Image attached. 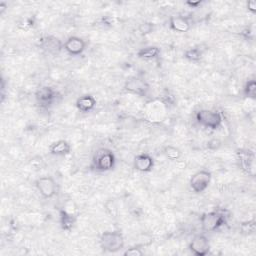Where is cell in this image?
Returning <instances> with one entry per match:
<instances>
[{"label": "cell", "instance_id": "52a82bcc", "mask_svg": "<svg viewBox=\"0 0 256 256\" xmlns=\"http://www.w3.org/2000/svg\"><path fill=\"white\" fill-rule=\"evenodd\" d=\"M35 186L40 195L45 199H50L57 193V183L52 176H42L37 178Z\"/></svg>", "mask_w": 256, "mask_h": 256}, {"label": "cell", "instance_id": "83f0119b", "mask_svg": "<svg viewBox=\"0 0 256 256\" xmlns=\"http://www.w3.org/2000/svg\"><path fill=\"white\" fill-rule=\"evenodd\" d=\"M203 3V1H201V0H196V1H187L185 4L189 7V8H198L201 4Z\"/></svg>", "mask_w": 256, "mask_h": 256}, {"label": "cell", "instance_id": "4316f807", "mask_svg": "<svg viewBox=\"0 0 256 256\" xmlns=\"http://www.w3.org/2000/svg\"><path fill=\"white\" fill-rule=\"evenodd\" d=\"M246 8L249 12L254 14L256 12V1H255V0H249V1H247Z\"/></svg>", "mask_w": 256, "mask_h": 256}, {"label": "cell", "instance_id": "f1b7e54d", "mask_svg": "<svg viewBox=\"0 0 256 256\" xmlns=\"http://www.w3.org/2000/svg\"><path fill=\"white\" fill-rule=\"evenodd\" d=\"M213 145V147L211 148V149H217L220 145H221V142L218 140V139H212V140H210L209 142H208V147L210 148L211 146Z\"/></svg>", "mask_w": 256, "mask_h": 256}, {"label": "cell", "instance_id": "ac0fdd59", "mask_svg": "<svg viewBox=\"0 0 256 256\" xmlns=\"http://www.w3.org/2000/svg\"><path fill=\"white\" fill-rule=\"evenodd\" d=\"M160 55V48L155 46V45H149L140 48L137 51V57L140 59H145V60H151L158 58Z\"/></svg>", "mask_w": 256, "mask_h": 256}, {"label": "cell", "instance_id": "6da1fadb", "mask_svg": "<svg viewBox=\"0 0 256 256\" xmlns=\"http://www.w3.org/2000/svg\"><path fill=\"white\" fill-rule=\"evenodd\" d=\"M116 157L109 148H99L92 158V168L99 172H107L115 167Z\"/></svg>", "mask_w": 256, "mask_h": 256}, {"label": "cell", "instance_id": "603a6c76", "mask_svg": "<svg viewBox=\"0 0 256 256\" xmlns=\"http://www.w3.org/2000/svg\"><path fill=\"white\" fill-rule=\"evenodd\" d=\"M105 210L110 215V217H113V218L117 217L118 208H117V205H116V203L113 199L107 200V202L105 203Z\"/></svg>", "mask_w": 256, "mask_h": 256}, {"label": "cell", "instance_id": "484cf974", "mask_svg": "<svg viewBox=\"0 0 256 256\" xmlns=\"http://www.w3.org/2000/svg\"><path fill=\"white\" fill-rule=\"evenodd\" d=\"M240 34H241V36H242L244 39H246V40L252 39L253 36H254V32H253V30H252L250 27L244 28V29L241 31Z\"/></svg>", "mask_w": 256, "mask_h": 256}, {"label": "cell", "instance_id": "5bb4252c", "mask_svg": "<svg viewBox=\"0 0 256 256\" xmlns=\"http://www.w3.org/2000/svg\"><path fill=\"white\" fill-rule=\"evenodd\" d=\"M169 27L171 30L178 33H186L191 28V21L189 17L176 15L171 16L169 19Z\"/></svg>", "mask_w": 256, "mask_h": 256}, {"label": "cell", "instance_id": "cb8c5ba5", "mask_svg": "<svg viewBox=\"0 0 256 256\" xmlns=\"http://www.w3.org/2000/svg\"><path fill=\"white\" fill-rule=\"evenodd\" d=\"M144 254L143 250L137 246L134 247H130V248H127L124 252L123 255L124 256H142Z\"/></svg>", "mask_w": 256, "mask_h": 256}, {"label": "cell", "instance_id": "9a60e30c", "mask_svg": "<svg viewBox=\"0 0 256 256\" xmlns=\"http://www.w3.org/2000/svg\"><path fill=\"white\" fill-rule=\"evenodd\" d=\"M59 223L63 231L71 232L76 224V217L64 209L59 210Z\"/></svg>", "mask_w": 256, "mask_h": 256}, {"label": "cell", "instance_id": "d4e9b609", "mask_svg": "<svg viewBox=\"0 0 256 256\" xmlns=\"http://www.w3.org/2000/svg\"><path fill=\"white\" fill-rule=\"evenodd\" d=\"M153 23L150 22H143L138 26V31L141 35L150 34L153 31Z\"/></svg>", "mask_w": 256, "mask_h": 256}, {"label": "cell", "instance_id": "8992f818", "mask_svg": "<svg viewBox=\"0 0 256 256\" xmlns=\"http://www.w3.org/2000/svg\"><path fill=\"white\" fill-rule=\"evenodd\" d=\"M149 84L146 80L140 76H132L128 78L123 86L124 91L130 94L144 97L149 91Z\"/></svg>", "mask_w": 256, "mask_h": 256}, {"label": "cell", "instance_id": "5b68a950", "mask_svg": "<svg viewBox=\"0 0 256 256\" xmlns=\"http://www.w3.org/2000/svg\"><path fill=\"white\" fill-rule=\"evenodd\" d=\"M211 178L212 174L210 171L206 169L199 170L191 176L189 181L190 188L197 194L202 193V192H204L208 188L211 182Z\"/></svg>", "mask_w": 256, "mask_h": 256}, {"label": "cell", "instance_id": "44dd1931", "mask_svg": "<svg viewBox=\"0 0 256 256\" xmlns=\"http://www.w3.org/2000/svg\"><path fill=\"white\" fill-rule=\"evenodd\" d=\"M256 230V221L255 219H251L248 221H244L240 224V232L244 235H252Z\"/></svg>", "mask_w": 256, "mask_h": 256}, {"label": "cell", "instance_id": "e0dca14e", "mask_svg": "<svg viewBox=\"0 0 256 256\" xmlns=\"http://www.w3.org/2000/svg\"><path fill=\"white\" fill-rule=\"evenodd\" d=\"M49 152L55 156H66L71 152V145L66 140H58L49 146Z\"/></svg>", "mask_w": 256, "mask_h": 256}, {"label": "cell", "instance_id": "4fadbf2b", "mask_svg": "<svg viewBox=\"0 0 256 256\" xmlns=\"http://www.w3.org/2000/svg\"><path fill=\"white\" fill-rule=\"evenodd\" d=\"M133 167L142 173L150 172L154 167V158L148 153H140L134 157Z\"/></svg>", "mask_w": 256, "mask_h": 256}, {"label": "cell", "instance_id": "7c38bea8", "mask_svg": "<svg viewBox=\"0 0 256 256\" xmlns=\"http://www.w3.org/2000/svg\"><path fill=\"white\" fill-rule=\"evenodd\" d=\"M237 159L240 164V168L248 175L254 174V153L250 150H238Z\"/></svg>", "mask_w": 256, "mask_h": 256}, {"label": "cell", "instance_id": "277c9868", "mask_svg": "<svg viewBox=\"0 0 256 256\" xmlns=\"http://www.w3.org/2000/svg\"><path fill=\"white\" fill-rule=\"evenodd\" d=\"M201 228L205 232H214L226 224V215L220 210L205 212L200 216Z\"/></svg>", "mask_w": 256, "mask_h": 256}, {"label": "cell", "instance_id": "3957f363", "mask_svg": "<svg viewBox=\"0 0 256 256\" xmlns=\"http://www.w3.org/2000/svg\"><path fill=\"white\" fill-rule=\"evenodd\" d=\"M195 119L197 123L211 130H216L222 125L223 116L217 110L201 109L196 112Z\"/></svg>", "mask_w": 256, "mask_h": 256}, {"label": "cell", "instance_id": "8fae6325", "mask_svg": "<svg viewBox=\"0 0 256 256\" xmlns=\"http://www.w3.org/2000/svg\"><path fill=\"white\" fill-rule=\"evenodd\" d=\"M39 47L46 51L49 54L57 55L60 53V51L63 49V43L61 40L55 36L46 35L42 36L38 40Z\"/></svg>", "mask_w": 256, "mask_h": 256}, {"label": "cell", "instance_id": "ffe728a7", "mask_svg": "<svg viewBox=\"0 0 256 256\" xmlns=\"http://www.w3.org/2000/svg\"><path fill=\"white\" fill-rule=\"evenodd\" d=\"M163 153H164V155H165L168 159H170V160H172V161H177V160H179V159L181 158V156H182L181 150H180L178 147L174 146V145H166V146L163 148Z\"/></svg>", "mask_w": 256, "mask_h": 256}, {"label": "cell", "instance_id": "30bf717a", "mask_svg": "<svg viewBox=\"0 0 256 256\" xmlns=\"http://www.w3.org/2000/svg\"><path fill=\"white\" fill-rule=\"evenodd\" d=\"M87 43L78 36H70L63 43V49L71 56L81 55L86 49Z\"/></svg>", "mask_w": 256, "mask_h": 256}, {"label": "cell", "instance_id": "d6986e66", "mask_svg": "<svg viewBox=\"0 0 256 256\" xmlns=\"http://www.w3.org/2000/svg\"><path fill=\"white\" fill-rule=\"evenodd\" d=\"M183 56L189 62L197 63V62H199L202 59L203 52L198 47H191V48H188L187 50H185Z\"/></svg>", "mask_w": 256, "mask_h": 256}, {"label": "cell", "instance_id": "ba28073f", "mask_svg": "<svg viewBox=\"0 0 256 256\" xmlns=\"http://www.w3.org/2000/svg\"><path fill=\"white\" fill-rule=\"evenodd\" d=\"M189 250L196 256H205L210 252V242L204 234L195 235L189 243Z\"/></svg>", "mask_w": 256, "mask_h": 256}, {"label": "cell", "instance_id": "7a4b0ae2", "mask_svg": "<svg viewBox=\"0 0 256 256\" xmlns=\"http://www.w3.org/2000/svg\"><path fill=\"white\" fill-rule=\"evenodd\" d=\"M99 244L104 252L116 253L124 248L125 241L120 231H105L100 235Z\"/></svg>", "mask_w": 256, "mask_h": 256}, {"label": "cell", "instance_id": "9c48e42d", "mask_svg": "<svg viewBox=\"0 0 256 256\" xmlns=\"http://www.w3.org/2000/svg\"><path fill=\"white\" fill-rule=\"evenodd\" d=\"M56 98H57V93L50 86H41L35 92V99L37 103L43 108H47L51 106L56 100Z\"/></svg>", "mask_w": 256, "mask_h": 256}, {"label": "cell", "instance_id": "2e32d148", "mask_svg": "<svg viewBox=\"0 0 256 256\" xmlns=\"http://www.w3.org/2000/svg\"><path fill=\"white\" fill-rule=\"evenodd\" d=\"M76 108L82 113L91 112L96 106V99L91 94H84L77 98L75 102Z\"/></svg>", "mask_w": 256, "mask_h": 256}, {"label": "cell", "instance_id": "7402d4cb", "mask_svg": "<svg viewBox=\"0 0 256 256\" xmlns=\"http://www.w3.org/2000/svg\"><path fill=\"white\" fill-rule=\"evenodd\" d=\"M243 93L246 97L255 99L256 98V82L254 79L248 80L243 88Z\"/></svg>", "mask_w": 256, "mask_h": 256}]
</instances>
